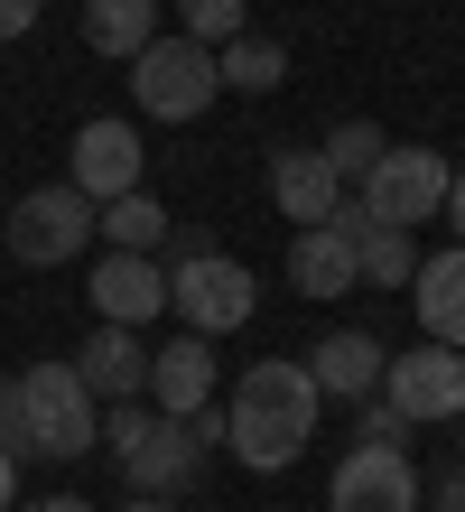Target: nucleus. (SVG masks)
Wrapping results in <instances>:
<instances>
[{
    "mask_svg": "<svg viewBox=\"0 0 465 512\" xmlns=\"http://www.w3.org/2000/svg\"><path fill=\"white\" fill-rule=\"evenodd\" d=\"M317 410H326V391L307 364H289V354H270V364H252L233 382V401H224V447L252 475H279V466H298L307 457V438H317Z\"/></svg>",
    "mask_w": 465,
    "mask_h": 512,
    "instance_id": "f257e3e1",
    "label": "nucleus"
},
{
    "mask_svg": "<svg viewBox=\"0 0 465 512\" xmlns=\"http://www.w3.org/2000/svg\"><path fill=\"white\" fill-rule=\"evenodd\" d=\"M84 447H103V401H93V382L66 364V354L28 364L19 373V457H84Z\"/></svg>",
    "mask_w": 465,
    "mask_h": 512,
    "instance_id": "f03ea898",
    "label": "nucleus"
},
{
    "mask_svg": "<svg viewBox=\"0 0 465 512\" xmlns=\"http://www.w3.org/2000/svg\"><path fill=\"white\" fill-rule=\"evenodd\" d=\"M103 447H112V466L131 475V494H186V485H196V466H205L196 429L168 419V410H149V401H112Z\"/></svg>",
    "mask_w": 465,
    "mask_h": 512,
    "instance_id": "7ed1b4c3",
    "label": "nucleus"
},
{
    "mask_svg": "<svg viewBox=\"0 0 465 512\" xmlns=\"http://www.w3.org/2000/svg\"><path fill=\"white\" fill-rule=\"evenodd\" d=\"M214 94H224V66H214V47H196L177 28V38H149L131 56V103L149 122H205Z\"/></svg>",
    "mask_w": 465,
    "mask_h": 512,
    "instance_id": "20e7f679",
    "label": "nucleus"
},
{
    "mask_svg": "<svg viewBox=\"0 0 465 512\" xmlns=\"http://www.w3.org/2000/svg\"><path fill=\"white\" fill-rule=\"evenodd\" d=\"M168 308L186 317V336H233V326H252V308H261V280H252V270H242L233 252L177 243V270H168Z\"/></svg>",
    "mask_w": 465,
    "mask_h": 512,
    "instance_id": "39448f33",
    "label": "nucleus"
},
{
    "mask_svg": "<svg viewBox=\"0 0 465 512\" xmlns=\"http://www.w3.org/2000/svg\"><path fill=\"white\" fill-rule=\"evenodd\" d=\"M0 243H10V261H28V270H66V261L93 243V196L75 187V177L28 187V196L10 205V224H0Z\"/></svg>",
    "mask_w": 465,
    "mask_h": 512,
    "instance_id": "423d86ee",
    "label": "nucleus"
},
{
    "mask_svg": "<svg viewBox=\"0 0 465 512\" xmlns=\"http://www.w3.org/2000/svg\"><path fill=\"white\" fill-rule=\"evenodd\" d=\"M447 177H456V168H447V149L391 140L354 196H363V215H372V224H410V233H419V224H438V215H447Z\"/></svg>",
    "mask_w": 465,
    "mask_h": 512,
    "instance_id": "0eeeda50",
    "label": "nucleus"
},
{
    "mask_svg": "<svg viewBox=\"0 0 465 512\" xmlns=\"http://www.w3.org/2000/svg\"><path fill=\"white\" fill-rule=\"evenodd\" d=\"M382 401L410 419V429H428V419H465V345H410L382 364Z\"/></svg>",
    "mask_w": 465,
    "mask_h": 512,
    "instance_id": "6e6552de",
    "label": "nucleus"
},
{
    "mask_svg": "<svg viewBox=\"0 0 465 512\" xmlns=\"http://www.w3.org/2000/svg\"><path fill=\"white\" fill-rule=\"evenodd\" d=\"M326 512H419V466L410 447H382V438H354L326 475Z\"/></svg>",
    "mask_w": 465,
    "mask_h": 512,
    "instance_id": "1a4fd4ad",
    "label": "nucleus"
},
{
    "mask_svg": "<svg viewBox=\"0 0 465 512\" xmlns=\"http://www.w3.org/2000/svg\"><path fill=\"white\" fill-rule=\"evenodd\" d=\"M66 177L93 196V205H112V196H131L140 177H149V149H140V122H121V112H103V122H84L75 131V159Z\"/></svg>",
    "mask_w": 465,
    "mask_h": 512,
    "instance_id": "9d476101",
    "label": "nucleus"
},
{
    "mask_svg": "<svg viewBox=\"0 0 465 512\" xmlns=\"http://www.w3.org/2000/svg\"><path fill=\"white\" fill-rule=\"evenodd\" d=\"M289 280H298V298H345V289L363 280L345 205H335L326 224H298V233H289Z\"/></svg>",
    "mask_w": 465,
    "mask_h": 512,
    "instance_id": "9b49d317",
    "label": "nucleus"
},
{
    "mask_svg": "<svg viewBox=\"0 0 465 512\" xmlns=\"http://www.w3.org/2000/svg\"><path fill=\"white\" fill-rule=\"evenodd\" d=\"M93 308H103V326L168 317V270L149 261V252H103V261H93Z\"/></svg>",
    "mask_w": 465,
    "mask_h": 512,
    "instance_id": "f8f14e48",
    "label": "nucleus"
},
{
    "mask_svg": "<svg viewBox=\"0 0 465 512\" xmlns=\"http://www.w3.org/2000/svg\"><path fill=\"white\" fill-rule=\"evenodd\" d=\"M345 196H354V187L326 168V149H279V159H270V205L289 215V233H298V224H326Z\"/></svg>",
    "mask_w": 465,
    "mask_h": 512,
    "instance_id": "ddd939ff",
    "label": "nucleus"
},
{
    "mask_svg": "<svg viewBox=\"0 0 465 512\" xmlns=\"http://www.w3.org/2000/svg\"><path fill=\"white\" fill-rule=\"evenodd\" d=\"M214 401V336H177L149 354V410H168V419H196Z\"/></svg>",
    "mask_w": 465,
    "mask_h": 512,
    "instance_id": "4468645a",
    "label": "nucleus"
},
{
    "mask_svg": "<svg viewBox=\"0 0 465 512\" xmlns=\"http://www.w3.org/2000/svg\"><path fill=\"white\" fill-rule=\"evenodd\" d=\"M75 373L93 382V401H149V345H140V326H93L84 354H75Z\"/></svg>",
    "mask_w": 465,
    "mask_h": 512,
    "instance_id": "2eb2a0df",
    "label": "nucleus"
},
{
    "mask_svg": "<svg viewBox=\"0 0 465 512\" xmlns=\"http://www.w3.org/2000/svg\"><path fill=\"white\" fill-rule=\"evenodd\" d=\"M382 336H363V326H335V336L307 354V373H317V391L326 401H372V391H382Z\"/></svg>",
    "mask_w": 465,
    "mask_h": 512,
    "instance_id": "dca6fc26",
    "label": "nucleus"
},
{
    "mask_svg": "<svg viewBox=\"0 0 465 512\" xmlns=\"http://www.w3.org/2000/svg\"><path fill=\"white\" fill-rule=\"evenodd\" d=\"M345 224H354V261H363L372 289H410L419 280V233L410 224H372L363 196H345Z\"/></svg>",
    "mask_w": 465,
    "mask_h": 512,
    "instance_id": "f3484780",
    "label": "nucleus"
},
{
    "mask_svg": "<svg viewBox=\"0 0 465 512\" xmlns=\"http://www.w3.org/2000/svg\"><path fill=\"white\" fill-rule=\"evenodd\" d=\"M410 308H419V326H428L438 345H465V243H447L438 261H419Z\"/></svg>",
    "mask_w": 465,
    "mask_h": 512,
    "instance_id": "a211bd4d",
    "label": "nucleus"
},
{
    "mask_svg": "<svg viewBox=\"0 0 465 512\" xmlns=\"http://www.w3.org/2000/svg\"><path fill=\"white\" fill-rule=\"evenodd\" d=\"M149 38H159V0H84V47L93 56H121L131 66Z\"/></svg>",
    "mask_w": 465,
    "mask_h": 512,
    "instance_id": "6ab92c4d",
    "label": "nucleus"
},
{
    "mask_svg": "<svg viewBox=\"0 0 465 512\" xmlns=\"http://www.w3.org/2000/svg\"><path fill=\"white\" fill-rule=\"evenodd\" d=\"M93 233H103L112 252H159V243H168V205L149 196V187H131V196L93 205Z\"/></svg>",
    "mask_w": 465,
    "mask_h": 512,
    "instance_id": "aec40b11",
    "label": "nucleus"
},
{
    "mask_svg": "<svg viewBox=\"0 0 465 512\" xmlns=\"http://www.w3.org/2000/svg\"><path fill=\"white\" fill-rule=\"evenodd\" d=\"M214 66H224V84H233V94H279V84H289V47H279V38H252V28H242V38H224V47H214Z\"/></svg>",
    "mask_w": 465,
    "mask_h": 512,
    "instance_id": "412c9836",
    "label": "nucleus"
},
{
    "mask_svg": "<svg viewBox=\"0 0 465 512\" xmlns=\"http://www.w3.org/2000/svg\"><path fill=\"white\" fill-rule=\"evenodd\" d=\"M317 149H326V168L345 177V187H363V177H372V159H382L391 140H382V122H335Z\"/></svg>",
    "mask_w": 465,
    "mask_h": 512,
    "instance_id": "4be33fe9",
    "label": "nucleus"
},
{
    "mask_svg": "<svg viewBox=\"0 0 465 512\" xmlns=\"http://www.w3.org/2000/svg\"><path fill=\"white\" fill-rule=\"evenodd\" d=\"M242 19H252V0H177V28L196 47H224V38H242Z\"/></svg>",
    "mask_w": 465,
    "mask_h": 512,
    "instance_id": "5701e85b",
    "label": "nucleus"
},
{
    "mask_svg": "<svg viewBox=\"0 0 465 512\" xmlns=\"http://www.w3.org/2000/svg\"><path fill=\"white\" fill-rule=\"evenodd\" d=\"M354 410H363V429H354V438H382V447H400V438H410V419H400L391 401H354Z\"/></svg>",
    "mask_w": 465,
    "mask_h": 512,
    "instance_id": "b1692460",
    "label": "nucleus"
},
{
    "mask_svg": "<svg viewBox=\"0 0 465 512\" xmlns=\"http://www.w3.org/2000/svg\"><path fill=\"white\" fill-rule=\"evenodd\" d=\"M38 10H47V0H0V47L28 38V28H38Z\"/></svg>",
    "mask_w": 465,
    "mask_h": 512,
    "instance_id": "393cba45",
    "label": "nucleus"
},
{
    "mask_svg": "<svg viewBox=\"0 0 465 512\" xmlns=\"http://www.w3.org/2000/svg\"><path fill=\"white\" fill-rule=\"evenodd\" d=\"M0 447H19V373L0 382Z\"/></svg>",
    "mask_w": 465,
    "mask_h": 512,
    "instance_id": "a878e982",
    "label": "nucleus"
},
{
    "mask_svg": "<svg viewBox=\"0 0 465 512\" xmlns=\"http://www.w3.org/2000/svg\"><path fill=\"white\" fill-rule=\"evenodd\" d=\"M19 503V447H0V512Z\"/></svg>",
    "mask_w": 465,
    "mask_h": 512,
    "instance_id": "bb28decb",
    "label": "nucleus"
},
{
    "mask_svg": "<svg viewBox=\"0 0 465 512\" xmlns=\"http://www.w3.org/2000/svg\"><path fill=\"white\" fill-rule=\"evenodd\" d=\"M447 224H456V243H465V168L447 177Z\"/></svg>",
    "mask_w": 465,
    "mask_h": 512,
    "instance_id": "cd10ccee",
    "label": "nucleus"
},
{
    "mask_svg": "<svg viewBox=\"0 0 465 512\" xmlns=\"http://www.w3.org/2000/svg\"><path fill=\"white\" fill-rule=\"evenodd\" d=\"M438 512H465V466H456L447 485H438Z\"/></svg>",
    "mask_w": 465,
    "mask_h": 512,
    "instance_id": "c85d7f7f",
    "label": "nucleus"
},
{
    "mask_svg": "<svg viewBox=\"0 0 465 512\" xmlns=\"http://www.w3.org/2000/svg\"><path fill=\"white\" fill-rule=\"evenodd\" d=\"M121 512H177V494H131Z\"/></svg>",
    "mask_w": 465,
    "mask_h": 512,
    "instance_id": "c756f323",
    "label": "nucleus"
},
{
    "mask_svg": "<svg viewBox=\"0 0 465 512\" xmlns=\"http://www.w3.org/2000/svg\"><path fill=\"white\" fill-rule=\"evenodd\" d=\"M28 512H93L84 494H47V503H28Z\"/></svg>",
    "mask_w": 465,
    "mask_h": 512,
    "instance_id": "7c9ffc66",
    "label": "nucleus"
},
{
    "mask_svg": "<svg viewBox=\"0 0 465 512\" xmlns=\"http://www.w3.org/2000/svg\"><path fill=\"white\" fill-rule=\"evenodd\" d=\"M456 438H465V419H456Z\"/></svg>",
    "mask_w": 465,
    "mask_h": 512,
    "instance_id": "2f4dec72",
    "label": "nucleus"
}]
</instances>
